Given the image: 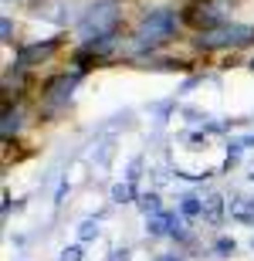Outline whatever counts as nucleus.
Here are the masks:
<instances>
[{
	"mask_svg": "<svg viewBox=\"0 0 254 261\" xmlns=\"http://www.w3.org/2000/svg\"><path fill=\"white\" fill-rule=\"evenodd\" d=\"M180 211H183V214H204V203H200V197L186 194V197H183V203H180Z\"/></svg>",
	"mask_w": 254,
	"mask_h": 261,
	"instance_id": "1a4fd4ad",
	"label": "nucleus"
},
{
	"mask_svg": "<svg viewBox=\"0 0 254 261\" xmlns=\"http://www.w3.org/2000/svg\"><path fill=\"white\" fill-rule=\"evenodd\" d=\"M112 24H116V10H112V4H98V7H92L85 14V20H81V38H105V34H112Z\"/></svg>",
	"mask_w": 254,
	"mask_h": 261,
	"instance_id": "20e7f679",
	"label": "nucleus"
},
{
	"mask_svg": "<svg viewBox=\"0 0 254 261\" xmlns=\"http://www.w3.org/2000/svg\"><path fill=\"white\" fill-rule=\"evenodd\" d=\"M129 197H132V184H116L112 187V200H129Z\"/></svg>",
	"mask_w": 254,
	"mask_h": 261,
	"instance_id": "9b49d317",
	"label": "nucleus"
},
{
	"mask_svg": "<svg viewBox=\"0 0 254 261\" xmlns=\"http://www.w3.org/2000/svg\"><path fill=\"white\" fill-rule=\"evenodd\" d=\"M54 51V41H48V44H34V48H24L20 51V65H34L38 58H44V55H51Z\"/></svg>",
	"mask_w": 254,
	"mask_h": 261,
	"instance_id": "423d86ee",
	"label": "nucleus"
},
{
	"mask_svg": "<svg viewBox=\"0 0 254 261\" xmlns=\"http://www.w3.org/2000/svg\"><path fill=\"white\" fill-rule=\"evenodd\" d=\"M204 214H207V221H220V214H224V200H220V197H217V194H210V197H207V200H204Z\"/></svg>",
	"mask_w": 254,
	"mask_h": 261,
	"instance_id": "6e6552de",
	"label": "nucleus"
},
{
	"mask_svg": "<svg viewBox=\"0 0 254 261\" xmlns=\"http://www.w3.org/2000/svg\"><path fill=\"white\" fill-rule=\"evenodd\" d=\"M166 261H173V258H166Z\"/></svg>",
	"mask_w": 254,
	"mask_h": 261,
	"instance_id": "dca6fc26",
	"label": "nucleus"
},
{
	"mask_svg": "<svg viewBox=\"0 0 254 261\" xmlns=\"http://www.w3.org/2000/svg\"><path fill=\"white\" fill-rule=\"evenodd\" d=\"M214 248H217L220 254H227V251H234V241H231V238H220V241H217Z\"/></svg>",
	"mask_w": 254,
	"mask_h": 261,
	"instance_id": "4468645a",
	"label": "nucleus"
},
{
	"mask_svg": "<svg viewBox=\"0 0 254 261\" xmlns=\"http://www.w3.org/2000/svg\"><path fill=\"white\" fill-rule=\"evenodd\" d=\"M61 261H81V248H65Z\"/></svg>",
	"mask_w": 254,
	"mask_h": 261,
	"instance_id": "ddd939ff",
	"label": "nucleus"
},
{
	"mask_svg": "<svg viewBox=\"0 0 254 261\" xmlns=\"http://www.w3.org/2000/svg\"><path fill=\"white\" fill-rule=\"evenodd\" d=\"M75 82H78V75H61L58 82H51V98H65V95H71Z\"/></svg>",
	"mask_w": 254,
	"mask_h": 261,
	"instance_id": "0eeeda50",
	"label": "nucleus"
},
{
	"mask_svg": "<svg viewBox=\"0 0 254 261\" xmlns=\"http://www.w3.org/2000/svg\"><path fill=\"white\" fill-rule=\"evenodd\" d=\"M81 238H95V234H98V227H95V221H85V224H81Z\"/></svg>",
	"mask_w": 254,
	"mask_h": 261,
	"instance_id": "f8f14e48",
	"label": "nucleus"
},
{
	"mask_svg": "<svg viewBox=\"0 0 254 261\" xmlns=\"http://www.w3.org/2000/svg\"><path fill=\"white\" fill-rule=\"evenodd\" d=\"M139 207H143L146 214H163V211H159V197H156V194H146V197H139Z\"/></svg>",
	"mask_w": 254,
	"mask_h": 261,
	"instance_id": "9d476101",
	"label": "nucleus"
},
{
	"mask_svg": "<svg viewBox=\"0 0 254 261\" xmlns=\"http://www.w3.org/2000/svg\"><path fill=\"white\" fill-rule=\"evenodd\" d=\"M112 261H126V251H112Z\"/></svg>",
	"mask_w": 254,
	"mask_h": 261,
	"instance_id": "2eb2a0df",
	"label": "nucleus"
},
{
	"mask_svg": "<svg viewBox=\"0 0 254 261\" xmlns=\"http://www.w3.org/2000/svg\"><path fill=\"white\" fill-rule=\"evenodd\" d=\"M247 41H254V28H244V24H220V28L200 34V48H227V44H247Z\"/></svg>",
	"mask_w": 254,
	"mask_h": 261,
	"instance_id": "f03ea898",
	"label": "nucleus"
},
{
	"mask_svg": "<svg viewBox=\"0 0 254 261\" xmlns=\"http://www.w3.org/2000/svg\"><path fill=\"white\" fill-rule=\"evenodd\" d=\"M231 7H234V0H196L190 20L200 24L204 31H214V28H220V24L227 20V10Z\"/></svg>",
	"mask_w": 254,
	"mask_h": 261,
	"instance_id": "7ed1b4c3",
	"label": "nucleus"
},
{
	"mask_svg": "<svg viewBox=\"0 0 254 261\" xmlns=\"http://www.w3.org/2000/svg\"><path fill=\"white\" fill-rule=\"evenodd\" d=\"M231 217L241 224H254V197H234L231 200Z\"/></svg>",
	"mask_w": 254,
	"mask_h": 261,
	"instance_id": "39448f33",
	"label": "nucleus"
},
{
	"mask_svg": "<svg viewBox=\"0 0 254 261\" xmlns=\"http://www.w3.org/2000/svg\"><path fill=\"white\" fill-rule=\"evenodd\" d=\"M173 31H176V14L173 10H153V14L143 17L136 38H139V44H156V41H166Z\"/></svg>",
	"mask_w": 254,
	"mask_h": 261,
	"instance_id": "f257e3e1",
	"label": "nucleus"
}]
</instances>
